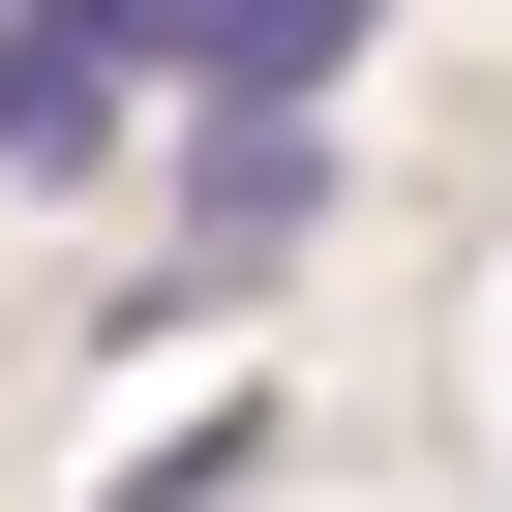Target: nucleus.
Wrapping results in <instances>:
<instances>
[{
    "label": "nucleus",
    "mask_w": 512,
    "mask_h": 512,
    "mask_svg": "<svg viewBox=\"0 0 512 512\" xmlns=\"http://www.w3.org/2000/svg\"><path fill=\"white\" fill-rule=\"evenodd\" d=\"M272 241H302V121H211V151H181V302L272 272Z\"/></svg>",
    "instance_id": "1"
}]
</instances>
